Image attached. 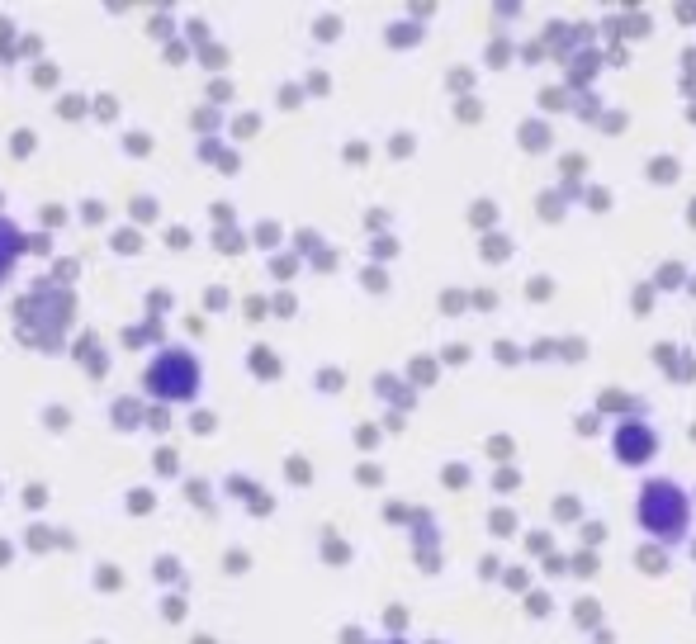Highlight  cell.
Instances as JSON below:
<instances>
[{"instance_id":"277c9868","label":"cell","mask_w":696,"mask_h":644,"mask_svg":"<svg viewBox=\"0 0 696 644\" xmlns=\"http://www.w3.org/2000/svg\"><path fill=\"white\" fill-rule=\"evenodd\" d=\"M19 247H24L19 228L10 223V218H0V285L10 280V270H15V261H19Z\"/></svg>"},{"instance_id":"7a4b0ae2","label":"cell","mask_w":696,"mask_h":644,"mask_svg":"<svg viewBox=\"0 0 696 644\" xmlns=\"http://www.w3.org/2000/svg\"><path fill=\"white\" fill-rule=\"evenodd\" d=\"M143 389L157 398V403H195L199 389H204L199 356L195 351H185V346H161L157 356L147 360Z\"/></svg>"},{"instance_id":"5b68a950","label":"cell","mask_w":696,"mask_h":644,"mask_svg":"<svg viewBox=\"0 0 696 644\" xmlns=\"http://www.w3.org/2000/svg\"><path fill=\"white\" fill-rule=\"evenodd\" d=\"M393 644H403V640H393Z\"/></svg>"},{"instance_id":"6da1fadb","label":"cell","mask_w":696,"mask_h":644,"mask_svg":"<svg viewBox=\"0 0 696 644\" xmlns=\"http://www.w3.org/2000/svg\"><path fill=\"white\" fill-rule=\"evenodd\" d=\"M635 526L644 540H654L663 550H678L696 526V502L673 474H654L635 493Z\"/></svg>"},{"instance_id":"3957f363","label":"cell","mask_w":696,"mask_h":644,"mask_svg":"<svg viewBox=\"0 0 696 644\" xmlns=\"http://www.w3.org/2000/svg\"><path fill=\"white\" fill-rule=\"evenodd\" d=\"M663 450V436L654 422H644V417H625L611 427V460L625 469H644L654 465V455Z\"/></svg>"}]
</instances>
